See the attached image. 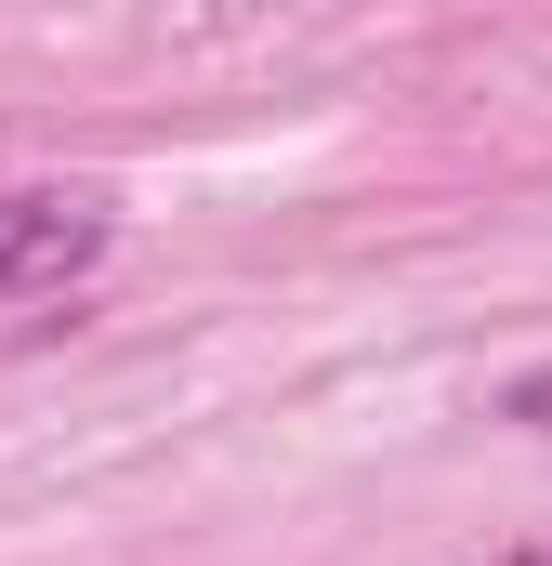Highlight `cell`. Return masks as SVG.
I'll return each instance as SVG.
<instances>
[{"mask_svg": "<svg viewBox=\"0 0 552 566\" xmlns=\"http://www.w3.org/2000/svg\"><path fill=\"white\" fill-rule=\"evenodd\" d=\"M513 566H552V554H513Z\"/></svg>", "mask_w": 552, "mask_h": 566, "instance_id": "3", "label": "cell"}, {"mask_svg": "<svg viewBox=\"0 0 552 566\" xmlns=\"http://www.w3.org/2000/svg\"><path fill=\"white\" fill-rule=\"evenodd\" d=\"M119 251V211L93 185H13L0 198V303H53Z\"/></svg>", "mask_w": 552, "mask_h": 566, "instance_id": "1", "label": "cell"}, {"mask_svg": "<svg viewBox=\"0 0 552 566\" xmlns=\"http://www.w3.org/2000/svg\"><path fill=\"white\" fill-rule=\"evenodd\" d=\"M500 422H527V434H552V356H540V369H527V382H513V396H500Z\"/></svg>", "mask_w": 552, "mask_h": 566, "instance_id": "2", "label": "cell"}]
</instances>
